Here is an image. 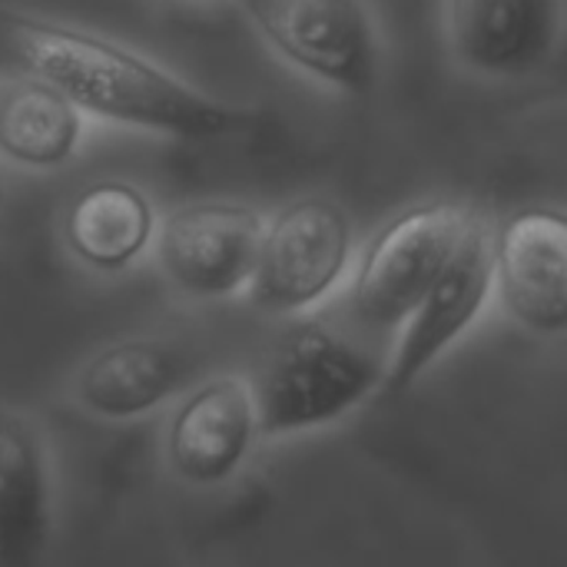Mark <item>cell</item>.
Wrapping results in <instances>:
<instances>
[{
    "label": "cell",
    "mask_w": 567,
    "mask_h": 567,
    "mask_svg": "<svg viewBox=\"0 0 567 567\" xmlns=\"http://www.w3.org/2000/svg\"><path fill=\"white\" fill-rule=\"evenodd\" d=\"M495 302L535 339H567V209L532 203L492 229Z\"/></svg>",
    "instance_id": "30bf717a"
},
{
    "label": "cell",
    "mask_w": 567,
    "mask_h": 567,
    "mask_svg": "<svg viewBox=\"0 0 567 567\" xmlns=\"http://www.w3.org/2000/svg\"><path fill=\"white\" fill-rule=\"evenodd\" d=\"M262 442L252 375L213 372L193 379L166 409L159 458L186 488H219L233 482Z\"/></svg>",
    "instance_id": "ba28073f"
},
{
    "label": "cell",
    "mask_w": 567,
    "mask_h": 567,
    "mask_svg": "<svg viewBox=\"0 0 567 567\" xmlns=\"http://www.w3.org/2000/svg\"><path fill=\"white\" fill-rule=\"evenodd\" d=\"M452 60L482 80H522L558 60L565 0H442Z\"/></svg>",
    "instance_id": "8fae6325"
},
{
    "label": "cell",
    "mask_w": 567,
    "mask_h": 567,
    "mask_svg": "<svg viewBox=\"0 0 567 567\" xmlns=\"http://www.w3.org/2000/svg\"><path fill=\"white\" fill-rule=\"evenodd\" d=\"M159 216L150 189L123 176H103L66 199L60 239L83 272L123 276L150 259Z\"/></svg>",
    "instance_id": "4fadbf2b"
},
{
    "label": "cell",
    "mask_w": 567,
    "mask_h": 567,
    "mask_svg": "<svg viewBox=\"0 0 567 567\" xmlns=\"http://www.w3.org/2000/svg\"><path fill=\"white\" fill-rule=\"evenodd\" d=\"M558 63H561V70L567 73V33H565V43H561V53H558Z\"/></svg>",
    "instance_id": "9a60e30c"
},
{
    "label": "cell",
    "mask_w": 567,
    "mask_h": 567,
    "mask_svg": "<svg viewBox=\"0 0 567 567\" xmlns=\"http://www.w3.org/2000/svg\"><path fill=\"white\" fill-rule=\"evenodd\" d=\"M53 535V442L30 409L0 402V567L40 565Z\"/></svg>",
    "instance_id": "7c38bea8"
},
{
    "label": "cell",
    "mask_w": 567,
    "mask_h": 567,
    "mask_svg": "<svg viewBox=\"0 0 567 567\" xmlns=\"http://www.w3.org/2000/svg\"><path fill=\"white\" fill-rule=\"evenodd\" d=\"M0 70L63 90L90 120L146 136L209 143L252 123V110L179 76L156 56L93 27L0 3Z\"/></svg>",
    "instance_id": "6da1fadb"
},
{
    "label": "cell",
    "mask_w": 567,
    "mask_h": 567,
    "mask_svg": "<svg viewBox=\"0 0 567 567\" xmlns=\"http://www.w3.org/2000/svg\"><path fill=\"white\" fill-rule=\"evenodd\" d=\"M495 299V266H492V229L472 209L465 233L419 299V306L399 326L395 349L385 362L379 402L405 395L425 372H432L482 319Z\"/></svg>",
    "instance_id": "52a82bcc"
},
{
    "label": "cell",
    "mask_w": 567,
    "mask_h": 567,
    "mask_svg": "<svg viewBox=\"0 0 567 567\" xmlns=\"http://www.w3.org/2000/svg\"><path fill=\"white\" fill-rule=\"evenodd\" d=\"M385 365L346 332L299 316L252 372L262 439L326 429L379 399Z\"/></svg>",
    "instance_id": "7a4b0ae2"
},
{
    "label": "cell",
    "mask_w": 567,
    "mask_h": 567,
    "mask_svg": "<svg viewBox=\"0 0 567 567\" xmlns=\"http://www.w3.org/2000/svg\"><path fill=\"white\" fill-rule=\"evenodd\" d=\"M266 216L243 199H189L159 216L153 266L189 302L246 299Z\"/></svg>",
    "instance_id": "8992f818"
},
{
    "label": "cell",
    "mask_w": 567,
    "mask_h": 567,
    "mask_svg": "<svg viewBox=\"0 0 567 567\" xmlns=\"http://www.w3.org/2000/svg\"><path fill=\"white\" fill-rule=\"evenodd\" d=\"M199 3H206V0H199Z\"/></svg>",
    "instance_id": "2e32d148"
},
{
    "label": "cell",
    "mask_w": 567,
    "mask_h": 567,
    "mask_svg": "<svg viewBox=\"0 0 567 567\" xmlns=\"http://www.w3.org/2000/svg\"><path fill=\"white\" fill-rule=\"evenodd\" d=\"M355 226L349 209L326 193H302L266 216L246 302L272 319L319 309L352 272Z\"/></svg>",
    "instance_id": "3957f363"
},
{
    "label": "cell",
    "mask_w": 567,
    "mask_h": 567,
    "mask_svg": "<svg viewBox=\"0 0 567 567\" xmlns=\"http://www.w3.org/2000/svg\"><path fill=\"white\" fill-rule=\"evenodd\" d=\"M90 116L53 83L0 70V163L20 173L63 169L86 140Z\"/></svg>",
    "instance_id": "5bb4252c"
},
{
    "label": "cell",
    "mask_w": 567,
    "mask_h": 567,
    "mask_svg": "<svg viewBox=\"0 0 567 567\" xmlns=\"http://www.w3.org/2000/svg\"><path fill=\"white\" fill-rule=\"evenodd\" d=\"M468 216L472 209L452 199H422L395 213L352 262V316L369 329L399 332L455 252Z\"/></svg>",
    "instance_id": "5b68a950"
},
{
    "label": "cell",
    "mask_w": 567,
    "mask_h": 567,
    "mask_svg": "<svg viewBox=\"0 0 567 567\" xmlns=\"http://www.w3.org/2000/svg\"><path fill=\"white\" fill-rule=\"evenodd\" d=\"M256 37L299 76L365 96L382 73V37L365 0H236Z\"/></svg>",
    "instance_id": "277c9868"
},
{
    "label": "cell",
    "mask_w": 567,
    "mask_h": 567,
    "mask_svg": "<svg viewBox=\"0 0 567 567\" xmlns=\"http://www.w3.org/2000/svg\"><path fill=\"white\" fill-rule=\"evenodd\" d=\"M193 382L186 346L169 336L136 332L100 342L63 379L73 412L100 425H130L166 412Z\"/></svg>",
    "instance_id": "9c48e42d"
}]
</instances>
